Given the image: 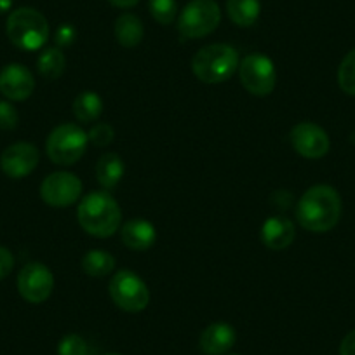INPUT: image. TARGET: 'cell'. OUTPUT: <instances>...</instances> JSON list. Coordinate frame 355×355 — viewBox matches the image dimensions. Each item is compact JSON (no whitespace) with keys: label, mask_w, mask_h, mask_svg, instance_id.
Wrapping results in <instances>:
<instances>
[{"label":"cell","mask_w":355,"mask_h":355,"mask_svg":"<svg viewBox=\"0 0 355 355\" xmlns=\"http://www.w3.org/2000/svg\"><path fill=\"white\" fill-rule=\"evenodd\" d=\"M19 121V115L16 108L8 101H0V129L2 131H12L16 129Z\"/></svg>","instance_id":"obj_27"},{"label":"cell","mask_w":355,"mask_h":355,"mask_svg":"<svg viewBox=\"0 0 355 355\" xmlns=\"http://www.w3.org/2000/svg\"><path fill=\"white\" fill-rule=\"evenodd\" d=\"M296 218L305 230L324 234L341 218V197L333 187L315 185L306 190L296 206Z\"/></svg>","instance_id":"obj_1"},{"label":"cell","mask_w":355,"mask_h":355,"mask_svg":"<svg viewBox=\"0 0 355 355\" xmlns=\"http://www.w3.org/2000/svg\"><path fill=\"white\" fill-rule=\"evenodd\" d=\"M77 218L78 225L98 239L112 237L122 223L121 207L108 192H91L85 196L78 204Z\"/></svg>","instance_id":"obj_2"},{"label":"cell","mask_w":355,"mask_h":355,"mask_svg":"<svg viewBox=\"0 0 355 355\" xmlns=\"http://www.w3.org/2000/svg\"><path fill=\"white\" fill-rule=\"evenodd\" d=\"M338 84L341 91L355 96V49H352L338 68Z\"/></svg>","instance_id":"obj_23"},{"label":"cell","mask_w":355,"mask_h":355,"mask_svg":"<svg viewBox=\"0 0 355 355\" xmlns=\"http://www.w3.org/2000/svg\"><path fill=\"white\" fill-rule=\"evenodd\" d=\"M35 78L32 71L19 63H11L0 71V93L11 101H25L32 96Z\"/></svg>","instance_id":"obj_13"},{"label":"cell","mask_w":355,"mask_h":355,"mask_svg":"<svg viewBox=\"0 0 355 355\" xmlns=\"http://www.w3.org/2000/svg\"><path fill=\"white\" fill-rule=\"evenodd\" d=\"M110 355H119V354H110Z\"/></svg>","instance_id":"obj_33"},{"label":"cell","mask_w":355,"mask_h":355,"mask_svg":"<svg viewBox=\"0 0 355 355\" xmlns=\"http://www.w3.org/2000/svg\"><path fill=\"white\" fill-rule=\"evenodd\" d=\"M75 37H77V32H75L73 26L61 25L54 33V42H56L58 47H68L73 44Z\"/></svg>","instance_id":"obj_28"},{"label":"cell","mask_w":355,"mask_h":355,"mask_svg":"<svg viewBox=\"0 0 355 355\" xmlns=\"http://www.w3.org/2000/svg\"><path fill=\"white\" fill-rule=\"evenodd\" d=\"M121 239L125 248L132 251H146L155 244L157 232L150 221L143 218H132L122 225Z\"/></svg>","instance_id":"obj_16"},{"label":"cell","mask_w":355,"mask_h":355,"mask_svg":"<svg viewBox=\"0 0 355 355\" xmlns=\"http://www.w3.org/2000/svg\"><path fill=\"white\" fill-rule=\"evenodd\" d=\"M145 28L138 16L125 12L115 21V39L122 47H136L143 40Z\"/></svg>","instance_id":"obj_18"},{"label":"cell","mask_w":355,"mask_h":355,"mask_svg":"<svg viewBox=\"0 0 355 355\" xmlns=\"http://www.w3.org/2000/svg\"><path fill=\"white\" fill-rule=\"evenodd\" d=\"M6 32L18 49L39 51L49 39V23L37 9L19 8L8 18Z\"/></svg>","instance_id":"obj_4"},{"label":"cell","mask_w":355,"mask_h":355,"mask_svg":"<svg viewBox=\"0 0 355 355\" xmlns=\"http://www.w3.org/2000/svg\"><path fill=\"white\" fill-rule=\"evenodd\" d=\"M64 67H67V58L60 47H49L44 51L37 60V68L39 73L47 80H56L63 75Z\"/></svg>","instance_id":"obj_22"},{"label":"cell","mask_w":355,"mask_h":355,"mask_svg":"<svg viewBox=\"0 0 355 355\" xmlns=\"http://www.w3.org/2000/svg\"><path fill=\"white\" fill-rule=\"evenodd\" d=\"M220 21V6L214 0H192L180 15L178 30L183 39H200L213 33Z\"/></svg>","instance_id":"obj_6"},{"label":"cell","mask_w":355,"mask_h":355,"mask_svg":"<svg viewBox=\"0 0 355 355\" xmlns=\"http://www.w3.org/2000/svg\"><path fill=\"white\" fill-rule=\"evenodd\" d=\"M87 132L77 124H61L49 135L47 157L56 166H73L87 150Z\"/></svg>","instance_id":"obj_5"},{"label":"cell","mask_w":355,"mask_h":355,"mask_svg":"<svg viewBox=\"0 0 355 355\" xmlns=\"http://www.w3.org/2000/svg\"><path fill=\"white\" fill-rule=\"evenodd\" d=\"M234 355H235V354H234Z\"/></svg>","instance_id":"obj_34"},{"label":"cell","mask_w":355,"mask_h":355,"mask_svg":"<svg viewBox=\"0 0 355 355\" xmlns=\"http://www.w3.org/2000/svg\"><path fill=\"white\" fill-rule=\"evenodd\" d=\"M12 266H15V256L8 248L0 245V281L11 274Z\"/></svg>","instance_id":"obj_29"},{"label":"cell","mask_w":355,"mask_h":355,"mask_svg":"<svg viewBox=\"0 0 355 355\" xmlns=\"http://www.w3.org/2000/svg\"><path fill=\"white\" fill-rule=\"evenodd\" d=\"M239 68V54L228 44H211L202 47L192 60V70L204 84L227 82Z\"/></svg>","instance_id":"obj_3"},{"label":"cell","mask_w":355,"mask_h":355,"mask_svg":"<svg viewBox=\"0 0 355 355\" xmlns=\"http://www.w3.org/2000/svg\"><path fill=\"white\" fill-rule=\"evenodd\" d=\"M148 8L155 21L160 23V25H171L176 19V0H150Z\"/></svg>","instance_id":"obj_24"},{"label":"cell","mask_w":355,"mask_h":355,"mask_svg":"<svg viewBox=\"0 0 355 355\" xmlns=\"http://www.w3.org/2000/svg\"><path fill=\"white\" fill-rule=\"evenodd\" d=\"M58 354L60 355H91V348H89L87 341L78 334H68L60 341L58 347Z\"/></svg>","instance_id":"obj_25"},{"label":"cell","mask_w":355,"mask_h":355,"mask_svg":"<svg viewBox=\"0 0 355 355\" xmlns=\"http://www.w3.org/2000/svg\"><path fill=\"white\" fill-rule=\"evenodd\" d=\"M239 77L245 91L252 96H268L277 84V71L270 58L263 54H249L239 64Z\"/></svg>","instance_id":"obj_7"},{"label":"cell","mask_w":355,"mask_h":355,"mask_svg":"<svg viewBox=\"0 0 355 355\" xmlns=\"http://www.w3.org/2000/svg\"><path fill=\"white\" fill-rule=\"evenodd\" d=\"M103 112V101L94 91H84L78 94L73 101V114L75 119L82 124H91L98 121Z\"/></svg>","instance_id":"obj_19"},{"label":"cell","mask_w":355,"mask_h":355,"mask_svg":"<svg viewBox=\"0 0 355 355\" xmlns=\"http://www.w3.org/2000/svg\"><path fill=\"white\" fill-rule=\"evenodd\" d=\"M237 334L227 322H214L202 331L199 338L200 350L206 355H223L235 345Z\"/></svg>","instance_id":"obj_14"},{"label":"cell","mask_w":355,"mask_h":355,"mask_svg":"<svg viewBox=\"0 0 355 355\" xmlns=\"http://www.w3.org/2000/svg\"><path fill=\"white\" fill-rule=\"evenodd\" d=\"M227 11L237 26H251L258 21L261 2L259 0H227Z\"/></svg>","instance_id":"obj_20"},{"label":"cell","mask_w":355,"mask_h":355,"mask_svg":"<svg viewBox=\"0 0 355 355\" xmlns=\"http://www.w3.org/2000/svg\"><path fill=\"white\" fill-rule=\"evenodd\" d=\"M115 131L110 124H105V122H100V124H94L91 128V131L87 132L89 141L96 146H108L112 141H114Z\"/></svg>","instance_id":"obj_26"},{"label":"cell","mask_w":355,"mask_h":355,"mask_svg":"<svg viewBox=\"0 0 355 355\" xmlns=\"http://www.w3.org/2000/svg\"><path fill=\"white\" fill-rule=\"evenodd\" d=\"M124 178V162L117 153H103L96 164V180L105 190H114Z\"/></svg>","instance_id":"obj_17"},{"label":"cell","mask_w":355,"mask_h":355,"mask_svg":"<svg viewBox=\"0 0 355 355\" xmlns=\"http://www.w3.org/2000/svg\"><path fill=\"white\" fill-rule=\"evenodd\" d=\"M291 145L305 159H320L329 152V136L313 122H300L291 131Z\"/></svg>","instance_id":"obj_11"},{"label":"cell","mask_w":355,"mask_h":355,"mask_svg":"<svg viewBox=\"0 0 355 355\" xmlns=\"http://www.w3.org/2000/svg\"><path fill=\"white\" fill-rule=\"evenodd\" d=\"M12 8V0H0V15L8 12Z\"/></svg>","instance_id":"obj_32"},{"label":"cell","mask_w":355,"mask_h":355,"mask_svg":"<svg viewBox=\"0 0 355 355\" xmlns=\"http://www.w3.org/2000/svg\"><path fill=\"white\" fill-rule=\"evenodd\" d=\"M296 228L291 220L284 216H272L263 223L261 241L268 249L282 251L295 242Z\"/></svg>","instance_id":"obj_15"},{"label":"cell","mask_w":355,"mask_h":355,"mask_svg":"<svg viewBox=\"0 0 355 355\" xmlns=\"http://www.w3.org/2000/svg\"><path fill=\"white\" fill-rule=\"evenodd\" d=\"M39 150L32 143L19 141L8 146L0 155V169L12 180H21L35 171L39 166Z\"/></svg>","instance_id":"obj_12"},{"label":"cell","mask_w":355,"mask_h":355,"mask_svg":"<svg viewBox=\"0 0 355 355\" xmlns=\"http://www.w3.org/2000/svg\"><path fill=\"white\" fill-rule=\"evenodd\" d=\"M340 355H355V329L350 331L341 341Z\"/></svg>","instance_id":"obj_30"},{"label":"cell","mask_w":355,"mask_h":355,"mask_svg":"<svg viewBox=\"0 0 355 355\" xmlns=\"http://www.w3.org/2000/svg\"><path fill=\"white\" fill-rule=\"evenodd\" d=\"M112 300L124 312H141L150 303V291L145 282L131 270H121L110 281Z\"/></svg>","instance_id":"obj_8"},{"label":"cell","mask_w":355,"mask_h":355,"mask_svg":"<svg viewBox=\"0 0 355 355\" xmlns=\"http://www.w3.org/2000/svg\"><path fill=\"white\" fill-rule=\"evenodd\" d=\"M82 270L89 275V277H107L114 272L115 268V258L107 251H89L87 254L82 258L80 261Z\"/></svg>","instance_id":"obj_21"},{"label":"cell","mask_w":355,"mask_h":355,"mask_svg":"<svg viewBox=\"0 0 355 355\" xmlns=\"http://www.w3.org/2000/svg\"><path fill=\"white\" fill-rule=\"evenodd\" d=\"M54 289L53 272L42 263H28L18 275V291L28 303H44Z\"/></svg>","instance_id":"obj_10"},{"label":"cell","mask_w":355,"mask_h":355,"mask_svg":"<svg viewBox=\"0 0 355 355\" xmlns=\"http://www.w3.org/2000/svg\"><path fill=\"white\" fill-rule=\"evenodd\" d=\"M82 196V182L73 173L58 171L49 174L40 185V197L51 207H68Z\"/></svg>","instance_id":"obj_9"},{"label":"cell","mask_w":355,"mask_h":355,"mask_svg":"<svg viewBox=\"0 0 355 355\" xmlns=\"http://www.w3.org/2000/svg\"><path fill=\"white\" fill-rule=\"evenodd\" d=\"M110 4H114L115 8H122V9H129L132 6H136L139 0H108Z\"/></svg>","instance_id":"obj_31"}]
</instances>
